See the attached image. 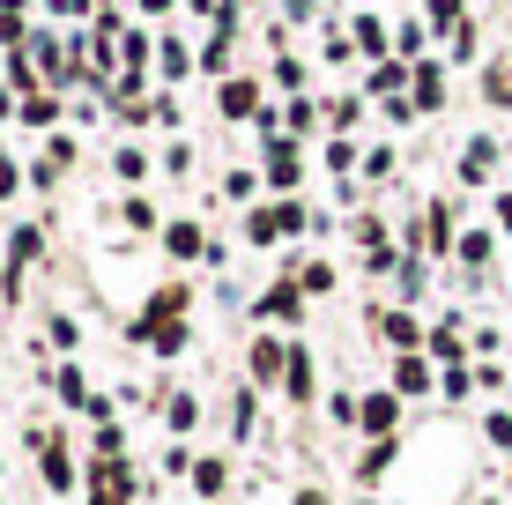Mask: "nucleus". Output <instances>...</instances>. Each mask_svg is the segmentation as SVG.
Returning a JSON list of instances; mask_svg holds the SVG:
<instances>
[{
  "instance_id": "3",
  "label": "nucleus",
  "mask_w": 512,
  "mask_h": 505,
  "mask_svg": "<svg viewBox=\"0 0 512 505\" xmlns=\"http://www.w3.org/2000/svg\"><path fill=\"white\" fill-rule=\"evenodd\" d=\"M253 372H260V379L290 372V357H282V342H275V335H260V342H253Z\"/></svg>"
},
{
  "instance_id": "11",
  "label": "nucleus",
  "mask_w": 512,
  "mask_h": 505,
  "mask_svg": "<svg viewBox=\"0 0 512 505\" xmlns=\"http://www.w3.org/2000/svg\"><path fill=\"white\" fill-rule=\"evenodd\" d=\"M23 119H30V127H52V97L30 90V97H23Z\"/></svg>"
},
{
  "instance_id": "13",
  "label": "nucleus",
  "mask_w": 512,
  "mask_h": 505,
  "mask_svg": "<svg viewBox=\"0 0 512 505\" xmlns=\"http://www.w3.org/2000/svg\"><path fill=\"white\" fill-rule=\"evenodd\" d=\"M45 476L60 483V491H67V483H75V468H67V454H60V446H52V454H45Z\"/></svg>"
},
{
  "instance_id": "9",
  "label": "nucleus",
  "mask_w": 512,
  "mask_h": 505,
  "mask_svg": "<svg viewBox=\"0 0 512 505\" xmlns=\"http://www.w3.org/2000/svg\"><path fill=\"white\" fill-rule=\"evenodd\" d=\"M394 387H401V394H423V387H431V372H423V364H401Z\"/></svg>"
},
{
  "instance_id": "19",
  "label": "nucleus",
  "mask_w": 512,
  "mask_h": 505,
  "mask_svg": "<svg viewBox=\"0 0 512 505\" xmlns=\"http://www.w3.org/2000/svg\"><path fill=\"white\" fill-rule=\"evenodd\" d=\"M90 505H119V498H90Z\"/></svg>"
},
{
  "instance_id": "10",
  "label": "nucleus",
  "mask_w": 512,
  "mask_h": 505,
  "mask_svg": "<svg viewBox=\"0 0 512 505\" xmlns=\"http://www.w3.org/2000/svg\"><path fill=\"white\" fill-rule=\"evenodd\" d=\"M416 104H423V112L438 104V67H416Z\"/></svg>"
},
{
  "instance_id": "15",
  "label": "nucleus",
  "mask_w": 512,
  "mask_h": 505,
  "mask_svg": "<svg viewBox=\"0 0 512 505\" xmlns=\"http://www.w3.org/2000/svg\"><path fill=\"white\" fill-rule=\"evenodd\" d=\"M490 439H498V446H505V454H512V416H505V409H498V416H490Z\"/></svg>"
},
{
  "instance_id": "6",
  "label": "nucleus",
  "mask_w": 512,
  "mask_h": 505,
  "mask_svg": "<svg viewBox=\"0 0 512 505\" xmlns=\"http://www.w3.org/2000/svg\"><path fill=\"white\" fill-rule=\"evenodd\" d=\"M253 104H260V90H253V82H231V90H223V112H231V119H245Z\"/></svg>"
},
{
  "instance_id": "1",
  "label": "nucleus",
  "mask_w": 512,
  "mask_h": 505,
  "mask_svg": "<svg viewBox=\"0 0 512 505\" xmlns=\"http://www.w3.org/2000/svg\"><path fill=\"white\" fill-rule=\"evenodd\" d=\"M357 416H364V431H379V439H394V416H401V402H394V394H372V402H364Z\"/></svg>"
},
{
  "instance_id": "5",
  "label": "nucleus",
  "mask_w": 512,
  "mask_h": 505,
  "mask_svg": "<svg viewBox=\"0 0 512 505\" xmlns=\"http://www.w3.org/2000/svg\"><path fill=\"white\" fill-rule=\"evenodd\" d=\"M379 335L394 342V350H409V342H416V320H409V312H386V320H379Z\"/></svg>"
},
{
  "instance_id": "17",
  "label": "nucleus",
  "mask_w": 512,
  "mask_h": 505,
  "mask_svg": "<svg viewBox=\"0 0 512 505\" xmlns=\"http://www.w3.org/2000/svg\"><path fill=\"white\" fill-rule=\"evenodd\" d=\"M0 194H15V164H0Z\"/></svg>"
},
{
  "instance_id": "7",
  "label": "nucleus",
  "mask_w": 512,
  "mask_h": 505,
  "mask_svg": "<svg viewBox=\"0 0 512 505\" xmlns=\"http://www.w3.org/2000/svg\"><path fill=\"white\" fill-rule=\"evenodd\" d=\"M268 171H275V186H290V179H297V149L275 142V149H268Z\"/></svg>"
},
{
  "instance_id": "16",
  "label": "nucleus",
  "mask_w": 512,
  "mask_h": 505,
  "mask_svg": "<svg viewBox=\"0 0 512 505\" xmlns=\"http://www.w3.org/2000/svg\"><path fill=\"white\" fill-rule=\"evenodd\" d=\"M453 8H461V0H431V15H438V23H453Z\"/></svg>"
},
{
  "instance_id": "8",
  "label": "nucleus",
  "mask_w": 512,
  "mask_h": 505,
  "mask_svg": "<svg viewBox=\"0 0 512 505\" xmlns=\"http://www.w3.org/2000/svg\"><path fill=\"white\" fill-rule=\"evenodd\" d=\"M260 312H275V320H290V312H297V283H275L268 298H260Z\"/></svg>"
},
{
  "instance_id": "4",
  "label": "nucleus",
  "mask_w": 512,
  "mask_h": 505,
  "mask_svg": "<svg viewBox=\"0 0 512 505\" xmlns=\"http://www.w3.org/2000/svg\"><path fill=\"white\" fill-rule=\"evenodd\" d=\"M164 246L179 253V260H193V253H201V223H171V231H164Z\"/></svg>"
},
{
  "instance_id": "12",
  "label": "nucleus",
  "mask_w": 512,
  "mask_h": 505,
  "mask_svg": "<svg viewBox=\"0 0 512 505\" xmlns=\"http://www.w3.org/2000/svg\"><path fill=\"white\" fill-rule=\"evenodd\" d=\"M334 275H327V260H312V268H297V290H327Z\"/></svg>"
},
{
  "instance_id": "2",
  "label": "nucleus",
  "mask_w": 512,
  "mask_h": 505,
  "mask_svg": "<svg viewBox=\"0 0 512 505\" xmlns=\"http://www.w3.org/2000/svg\"><path fill=\"white\" fill-rule=\"evenodd\" d=\"M60 402H67V409H90V416H104V402H97L90 387H82V372H75V364L60 372Z\"/></svg>"
},
{
  "instance_id": "18",
  "label": "nucleus",
  "mask_w": 512,
  "mask_h": 505,
  "mask_svg": "<svg viewBox=\"0 0 512 505\" xmlns=\"http://www.w3.org/2000/svg\"><path fill=\"white\" fill-rule=\"evenodd\" d=\"M297 505H327V491H297Z\"/></svg>"
},
{
  "instance_id": "14",
  "label": "nucleus",
  "mask_w": 512,
  "mask_h": 505,
  "mask_svg": "<svg viewBox=\"0 0 512 505\" xmlns=\"http://www.w3.org/2000/svg\"><path fill=\"white\" fill-rule=\"evenodd\" d=\"M357 45H364V52H386V30L372 23V15H364V23H357Z\"/></svg>"
}]
</instances>
